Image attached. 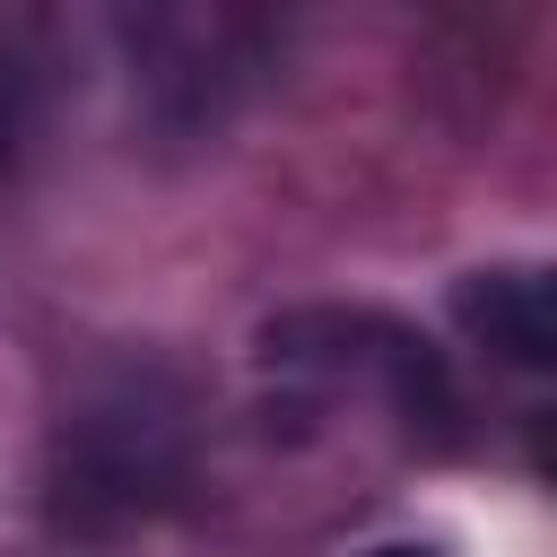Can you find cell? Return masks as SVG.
I'll return each mask as SVG.
<instances>
[{"mask_svg": "<svg viewBox=\"0 0 557 557\" xmlns=\"http://www.w3.org/2000/svg\"><path fill=\"white\" fill-rule=\"evenodd\" d=\"M191 479V400L157 366L96 374L52 426V522L61 531H131L165 513Z\"/></svg>", "mask_w": 557, "mask_h": 557, "instance_id": "6da1fadb", "label": "cell"}, {"mask_svg": "<svg viewBox=\"0 0 557 557\" xmlns=\"http://www.w3.org/2000/svg\"><path fill=\"white\" fill-rule=\"evenodd\" d=\"M270 374L305 383L313 400H374L400 435H444L453 426V383L435 348L383 313H287L261 339Z\"/></svg>", "mask_w": 557, "mask_h": 557, "instance_id": "7a4b0ae2", "label": "cell"}, {"mask_svg": "<svg viewBox=\"0 0 557 557\" xmlns=\"http://www.w3.org/2000/svg\"><path fill=\"white\" fill-rule=\"evenodd\" d=\"M453 331L496 366L557 374V261H487L453 278Z\"/></svg>", "mask_w": 557, "mask_h": 557, "instance_id": "3957f363", "label": "cell"}, {"mask_svg": "<svg viewBox=\"0 0 557 557\" xmlns=\"http://www.w3.org/2000/svg\"><path fill=\"white\" fill-rule=\"evenodd\" d=\"M26 113H35V78H26V61L0 44V165L17 157V139H26Z\"/></svg>", "mask_w": 557, "mask_h": 557, "instance_id": "277c9868", "label": "cell"}, {"mask_svg": "<svg viewBox=\"0 0 557 557\" xmlns=\"http://www.w3.org/2000/svg\"><path fill=\"white\" fill-rule=\"evenodd\" d=\"M522 444H531V470H540V479H548V487H557V409H540V418H531V435H522Z\"/></svg>", "mask_w": 557, "mask_h": 557, "instance_id": "5b68a950", "label": "cell"}, {"mask_svg": "<svg viewBox=\"0 0 557 557\" xmlns=\"http://www.w3.org/2000/svg\"><path fill=\"white\" fill-rule=\"evenodd\" d=\"M374 557H435V548H374Z\"/></svg>", "mask_w": 557, "mask_h": 557, "instance_id": "8992f818", "label": "cell"}]
</instances>
